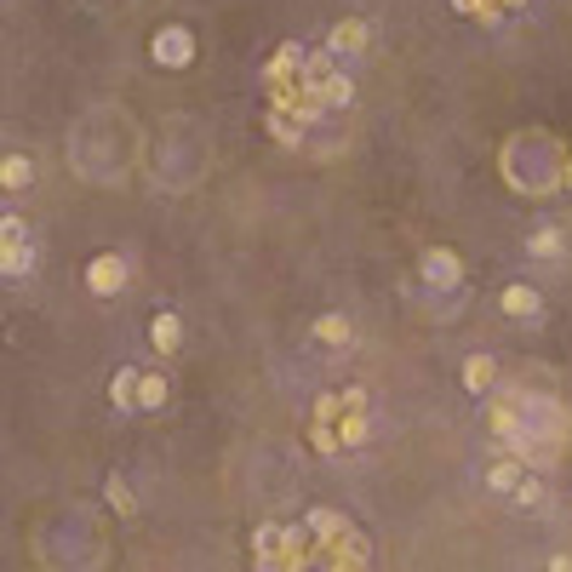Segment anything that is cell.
Masks as SVG:
<instances>
[{
  "instance_id": "cell-15",
  "label": "cell",
  "mask_w": 572,
  "mask_h": 572,
  "mask_svg": "<svg viewBox=\"0 0 572 572\" xmlns=\"http://www.w3.org/2000/svg\"><path fill=\"white\" fill-rule=\"evenodd\" d=\"M509 504H516V509H544V504H549V481L538 476V469H526L521 486L509 493Z\"/></svg>"
},
{
  "instance_id": "cell-12",
  "label": "cell",
  "mask_w": 572,
  "mask_h": 572,
  "mask_svg": "<svg viewBox=\"0 0 572 572\" xmlns=\"http://www.w3.org/2000/svg\"><path fill=\"white\" fill-rule=\"evenodd\" d=\"M333 429H338V446H343V453H355V446L373 441V429H378V424H373V413H343Z\"/></svg>"
},
{
  "instance_id": "cell-17",
  "label": "cell",
  "mask_w": 572,
  "mask_h": 572,
  "mask_svg": "<svg viewBox=\"0 0 572 572\" xmlns=\"http://www.w3.org/2000/svg\"><path fill=\"white\" fill-rule=\"evenodd\" d=\"M109 401L120 406V413H138V366H120V373L109 378Z\"/></svg>"
},
{
  "instance_id": "cell-24",
  "label": "cell",
  "mask_w": 572,
  "mask_h": 572,
  "mask_svg": "<svg viewBox=\"0 0 572 572\" xmlns=\"http://www.w3.org/2000/svg\"><path fill=\"white\" fill-rule=\"evenodd\" d=\"M561 190H572V155L561 160Z\"/></svg>"
},
{
  "instance_id": "cell-8",
  "label": "cell",
  "mask_w": 572,
  "mask_h": 572,
  "mask_svg": "<svg viewBox=\"0 0 572 572\" xmlns=\"http://www.w3.org/2000/svg\"><path fill=\"white\" fill-rule=\"evenodd\" d=\"M310 338L321 343V350H350V343H355V321L343 310H326V315H315Z\"/></svg>"
},
{
  "instance_id": "cell-1",
  "label": "cell",
  "mask_w": 572,
  "mask_h": 572,
  "mask_svg": "<svg viewBox=\"0 0 572 572\" xmlns=\"http://www.w3.org/2000/svg\"><path fill=\"white\" fill-rule=\"evenodd\" d=\"M150 57L160 69H190L195 64V35L183 29V24H167L155 40H150Z\"/></svg>"
},
{
  "instance_id": "cell-22",
  "label": "cell",
  "mask_w": 572,
  "mask_h": 572,
  "mask_svg": "<svg viewBox=\"0 0 572 572\" xmlns=\"http://www.w3.org/2000/svg\"><path fill=\"white\" fill-rule=\"evenodd\" d=\"M338 413H373V395H366V390H343L338 395Z\"/></svg>"
},
{
  "instance_id": "cell-20",
  "label": "cell",
  "mask_w": 572,
  "mask_h": 572,
  "mask_svg": "<svg viewBox=\"0 0 572 572\" xmlns=\"http://www.w3.org/2000/svg\"><path fill=\"white\" fill-rule=\"evenodd\" d=\"M104 498H109V509L115 516H138V493L120 476H109V486H104Z\"/></svg>"
},
{
  "instance_id": "cell-10",
  "label": "cell",
  "mask_w": 572,
  "mask_h": 572,
  "mask_svg": "<svg viewBox=\"0 0 572 572\" xmlns=\"http://www.w3.org/2000/svg\"><path fill=\"white\" fill-rule=\"evenodd\" d=\"M521 476H526V464H516V458L493 453V464L481 469V486H486V493H498V498H509V493L521 486Z\"/></svg>"
},
{
  "instance_id": "cell-16",
  "label": "cell",
  "mask_w": 572,
  "mask_h": 572,
  "mask_svg": "<svg viewBox=\"0 0 572 572\" xmlns=\"http://www.w3.org/2000/svg\"><path fill=\"white\" fill-rule=\"evenodd\" d=\"M167 390L172 384L160 373H138V413H160V406H167Z\"/></svg>"
},
{
  "instance_id": "cell-18",
  "label": "cell",
  "mask_w": 572,
  "mask_h": 572,
  "mask_svg": "<svg viewBox=\"0 0 572 572\" xmlns=\"http://www.w3.org/2000/svg\"><path fill=\"white\" fill-rule=\"evenodd\" d=\"M29 270H35V240H17V247L0 240V275H29Z\"/></svg>"
},
{
  "instance_id": "cell-4",
  "label": "cell",
  "mask_w": 572,
  "mask_h": 572,
  "mask_svg": "<svg viewBox=\"0 0 572 572\" xmlns=\"http://www.w3.org/2000/svg\"><path fill=\"white\" fill-rule=\"evenodd\" d=\"M498 310L509 315V321H538L544 315V292L533 281H509L504 292H498Z\"/></svg>"
},
{
  "instance_id": "cell-13",
  "label": "cell",
  "mask_w": 572,
  "mask_h": 572,
  "mask_svg": "<svg viewBox=\"0 0 572 572\" xmlns=\"http://www.w3.org/2000/svg\"><path fill=\"white\" fill-rule=\"evenodd\" d=\"M35 183V160L29 155H0V190L6 195H24Z\"/></svg>"
},
{
  "instance_id": "cell-23",
  "label": "cell",
  "mask_w": 572,
  "mask_h": 572,
  "mask_svg": "<svg viewBox=\"0 0 572 572\" xmlns=\"http://www.w3.org/2000/svg\"><path fill=\"white\" fill-rule=\"evenodd\" d=\"M549 572H572V556H549Z\"/></svg>"
},
{
  "instance_id": "cell-14",
  "label": "cell",
  "mask_w": 572,
  "mask_h": 572,
  "mask_svg": "<svg viewBox=\"0 0 572 572\" xmlns=\"http://www.w3.org/2000/svg\"><path fill=\"white\" fill-rule=\"evenodd\" d=\"M150 343H155L160 355H178V350H183V321H178L172 310H160V315L150 321Z\"/></svg>"
},
{
  "instance_id": "cell-25",
  "label": "cell",
  "mask_w": 572,
  "mask_h": 572,
  "mask_svg": "<svg viewBox=\"0 0 572 572\" xmlns=\"http://www.w3.org/2000/svg\"><path fill=\"white\" fill-rule=\"evenodd\" d=\"M544 572H549V567H544Z\"/></svg>"
},
{
  "instance_id": "cell-19",
  "label": "cell",
  "mask_w": 572,
  "mask_h": 572,
  "mask_svg": "<svg viewBox=\"0 0 572 572\" xmlns=\"http://www.w3.org/2000/svg\"><path fill=\"white\" fill-rule=\"evenodd\" d=\"M303 57H310V52H303L298 40H286V47L270 57V69H263V75H270V80H292V75L303 69Z\"/></svg>"
},
{
  "instance_id": "cell-21",
  "label": "cell",
  "mask_w": 572,
  "mask_h": 572,
  "mask_svg": "<svg viewBox=\"0 0 572 572\" xmlns=\"http://www.w3.org/2000/svg\"><path fill=\"white\" fill-rule=\"evenodd\" d=\"M270 132H275V138H281V143H286V150H298V143H303V127H292V120H286V115H281V109H275V115H270Z\"/></svg>"
},
{
  "instance_id": "cell-9",
  "label": "cell",
  "mask_w": 572,
  "mask_h": 572,
  "mask_svg": "<svg viewBox=\"0 0 572 572\" xmlns=\"http://www.w3.org/2000/svg\"><path fill=\"white\" fill-rule=\"evenodd\" d=\"M458 378H464V390L476 395V401H486V395L498 390V361H493V355H464Z\"/></svg>"
},
{
  "instance_id": "cell-6",
  "label": "cell",
  "mask_w": 572,
  "mask_h": 572,
  "mask_svg": "<svg viewBox=\"0 0 572 572\" xmlns=\"http://www.w3.org/2000/svg\"><path fill=\"white\" fill-rule=\"evenodd\" d=\"M572 252V235L561 230V223H538L533 235H526V258L533 263H561Z\"/></svg>"
},
{
  "instance_id": "cell-3",
  "label": "cell",
  "mask_w": 572,
  "mask_h": 572,
  "mask_svg": "<svg viewBox=\"0 0 572 572\" xmlns=\"http://www.w3.org/2000/svg\"><path fill=\"white\" fill-rule=\"evenodd\" d=\"M366 47H373V24H366V17H343V24L326 29V52H333L338 64L343 57H361Z\"/></svg>"
},
{
  "instance_id": "cell-5",
  "label": "cell",
  "mask_w": 572,
  "mask_h": 572,
  "mask_svg": "<svg viewBox=\"0 0 572 572\" xmlns=\"http://www.w3.org/2000/svg\"><path fill=\"white\" fill-rule=\"evenodd\" d=\"M87 286H92L98 298H115L120 286H127V258H120V252H98L87 263Z\"/></svg>"
},
{
  "instance_id": "cell-11",
  "label": "cell",
  "mask_w": 572,
  "mask_h": 572,
  "mask_svg": "<svg viewBox=\"0 0 572 572\" xmlns=\"http://www.w3.org/2000/svg\"><path fill=\"white\" fill-rule=\"evenodd\" d=\"M303 533H310L321 549H333L343 533H350V521H343L338 509H326V504H321V509H310V516H303Z\"/></svg>"
},
{
  "instance_id": "cell-7",
  "label": "cell",
  "mask_w": 572,
  "mask_h": 572,
  "mask_svg": "<svg viewBox=\"0 0 572 572\" xmlns=\"http://www.w3.org/2000/svg\"><path fill=\"white\" fill-rule=\"evenodd\" d=\"M303 92H310V98H315V104H321L326 115H343V109H350V104H355V80H350V69L326 75V80H321V87H303Z\"/></svg>"
},
{
  "instance_id": "cell-2",
  "label": "cell",
  "mask_w": 572,
  "mask_h": 572,
  "mask_svg": "<svg viewBox=\"0 0 572 572\" xmlns=\"http://www.w3.org/2000/svg\"><path fill=\"white\" fill-rule=\"evenodd\" d=\"M418 281H424V286H435V292H458V281H464V263H458V252L429 247V252L418 258Z\"/></svg>"
}]
</instances>
